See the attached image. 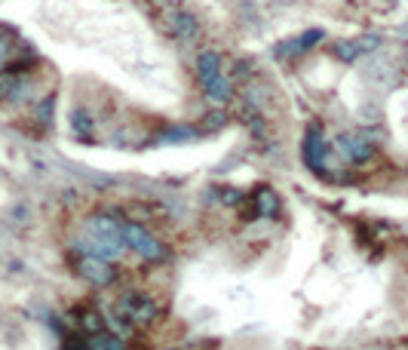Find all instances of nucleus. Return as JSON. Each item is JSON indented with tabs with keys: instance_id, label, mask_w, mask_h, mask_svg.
<instances>
[{
	"instance_id": "20e7f679",
	"label": "nucleus",
	"mask_w": 408,
	"mask_h": 350,
	"mask_svg": "<svg viewBox=\"0 0 408 350\" xmlns=\"http://www.w3.org/2000/svg\"><path fill=\"white\" fill-rule=\"evenodd\" d=\"M123 240H126L129 249H136L145 261H163V259H166L163 243L151 231L141 228V224H123Z\"/></svg>"
},
{
	"instance_id": "9d476101",
	"label": "nucleus",
	"mask_w": 408,
	"mask_h": 350,
	"mask_svg": "<svg viewBox=\"0 0 408 350\" xmlns=\"http://www.w3.org/2000/svg\"><path fill=\"white\" fill-rule=\"evenodd\" d=\"M372 46H377V37H369V44H365V40H359V44H341L338 46V56L344 61H353L356 56L365 53V49H372Z\"/></svg>"
},
{
	"instance_id": "ddd939ff",
	"label": "nucleus",
	"mask_w": 408,
	"mask_h": 350,
	"mask_svg": "<svg viewBox=\"0 0 408 350\" xmlns=\"http://www.w3.org/2000/svg\"><path fill=\"white\" fill-rule=\"evenodd\" d=\"M80 323H83V329H86V332H93V335L101 332V316L98 314H83V316H80Z\"/></svg>"
},
{
	"instance_id": "f257e3e1",
	"label": "nucleus",
	"mask_w": 408,
	"mask_h": 350,
	"mask_svg": "<svg viewBox=\"0 0 408 350\" xmlns=\"http://www.w3.org/2000/svg\"><path fill=\"white\" fill-rule=\"evenodd\" d=\"M80 255H105V259H120L126 249L123 224L111 215H93L86 221V231L77 236Z\"/></svg>"
},
{
	"instance_id": "39448f33",
	"label": "nucleus",
	"mask_w": 408,
	"mask_h": 350,
	"mask_svg": "<svg viewBox=\"0 0 408 350\" xmlns=\"http://www.w3.org/2000/svg\"><path fill=\"white\" fill-rule=\"evenodd\" d=\"M77 274L83 276L86 283H93V286L114 283V267H111V259H105V255H80V259H77Z\"/></svg>"
},
{
	"instance_id": "1a4fd4ad",
	"label": "nucleus",
	"mask_w": 408,
	"mask_h": 350,
	"mask_svg": "<svg viewBox=\"0 0 408 350\" xmlns=\"http://www.w3.org/2000/svg\"><path fill=\"white\" fill-rule=\"evenodd\" d=\"M320 40H322V31H307V34H301L295 44L282 46V53L285 56H298V53H304V49H310L313 44H320Z\"/></svg>"
},
{
	"instance_id": "4468645a",
	"label": "nucleus",
	"mask_w": 408,
	"mask_h": 350,
	"mask_svg": "<svg viewBox=\"0 0 408 350\" xmlns=\"http://www.w3.org/2000/svg\"><path fill=\"white\" fill-rule=\"evenodd\" d=\"M9 56V44H6V40H0V61H4Z\"/></svg>"
},
{
	"instance_id": "f8f14e48",
	"label": "nucleus",
	"mask_w": 408,
	"mask_h": 350,
	"mask_svg": "<svg viewBox=\"0 0 408 350\" xmlns=\"http://www.w3.org/2000/svg\"><path fill=\"white\" fill-rule=\"evenodd\" d=\"M258 206H261V215H273V209H277V197H273V191H258Z\"/></svg>"
},
{
	"instance_id": "f03ea898",
	"label": "nucleus",
	"mask_w": 408,
	"mask_h": 350,
	"mask_svg": "<svg viewBox=\"0 0 408 350\" xmlns=\"http://www.w3.org/2000/svg\"><path fill=\"white\" fill-rule=\"evenodd\" d=\"M157 316H160V307L154 298H148L145 292H123L114 301V326L123 329V332L154 326Z\"/></svg>"
},
{
	"instance_id": "0eeeda50",
	"label": "nucleus",
	"mask_w": 408,
	"mask_h": 350,
	"mask_svg": "<svg viewBox=\"0 0 408 350\" xmlns=\"http://www.w3.org/2000/svg\"><path fill=\"white\" fill-rule=\"evenodd\" d=\"M325 154H329V148H325L322 132H320V129H310L307 141H304V160H307V166L320 169L322 163H325Z\"/></svg>"
},
{
	"instance_id": "423d86ee",
	"label": "nucleus",
	"mask_w": 408,
	"mask_h": 350,
	"mask_svg": "<svg viewBox=\"0 0 408 350\" xmlns=\"http://www.w3.org/2000/svg\"><path fill=\"white\" fill-rule=\"evenodd\" d=\"M166 28H169L172 37L181 40V44H193V40L200 37L197 19L190 13H185V9H166Z\"/></svg>"
},
{
	"instance_id": "6e6552de",
	"label": "nucleus",
	"mask_w": 408,
	"mask_h": 350,
	"mask_svg": "<svg viewBox=\"0 0 408 350\" xmlns=\"http://www.w3.org/2000/svg\"><path fill=\"white\" fill-rule=\"evenodd\" d=\"M341 148L347 151V157L350 160H356V163H365L374 154V148H372V141H365V139H359V136H344L341 139Z\"/></svg>"
},
{
	"instance_id": "9b49d317",
	"label": "nucleus",
	"mask_w": 408,
	"mask_h": 350,
	"mask_svg": "<svg viewBox=\"0 0 408 350\" xmlns=\"http://www.w3.org/2000/svg\"><path fill=\"white\" fill-rule=\"evenodd\" d=\"M71 123H74V132L83 141H89V136H93V120H89L86 111H77V114H71Z\"/></svg>"
},
{
	"instance_id": "7ed1b4c3",
	"label": "nucleus",
	"mask_w": 408,
	"mask_h": 350,
	"mask_svg": "<svg viewBox=\"0 0 408 350\" xmlns=\"http://www.w3.org/2000/svg\"><path fill=\"white\" fill-rule=\"evenodd\" d=\"M197 74L203 80V86H206V96L215 101V105H224V101L230 99V84L224 80L221 74V59L218 53H203L197 59Z\"/></svg>"
}]
</instances>
